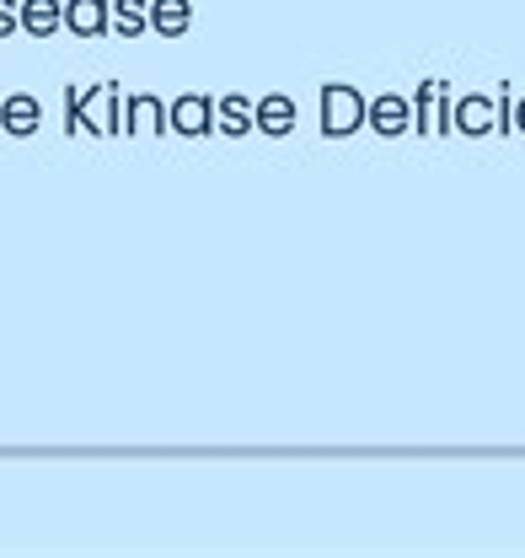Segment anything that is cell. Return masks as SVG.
Returning a JSON list of instances; mask_svg holds the SVG:
<instances>
[{
  "mask_svg": "<svg viewBox=\"0 0 525 558\" xmlns=\"http://www.w3.org/2000/svg\"><path fill=\"white\" fill-rule=\"evenodd\" d=\"M322 102H328V119H322V124H328V135H343V130H354V124H359V97H354V92L328 86V97H322Z\"/></svg>",
  "mask_w": 525,
  "mask_h": 558,
  "instance_id": "6da1fadb",
  "label": "cell"
},
{
  "mask_svg": "<svg viewBox=\"0 0 525 558\" xmlns=\"http://www.w3.org/2000/svg\"><path fill=\"white\" fill-rule=\"evenodd\" d=\"M102 16H108V0H75L70 5V27L75 33H102Z\"/></svg>",
  "mask_w": 525,
  "mask_h": 558,
  "instance_id": "7a4b0ae2",
  "label": "cell"
},
{
  "mask_svg": "<svg viewBox=\"0 0 525 558\" xmlns=\"http://www.w3.org/2000/svg\"><path fill=\"white\" fill-rule=\"evenodd\" d=\"M258 124L262 130H273V135H284V130L295 124V113H290V102H284V97H268V102L258 108Z\"/></svg>",
  "mask_w": 525,
  "mask_h": 558,
  "instance_id": "3957f363",
  "label": "cell"
},
{
  "mask_svg": "<svg viewBox=\"0 0 525 558\" xmlns=\"http://www.w3.org/2000/svg\"><path fill=\"white\" fill-rule=\"evenodd\" d=\"M156 27L178 38V33L188 27V0H161V5H156Z\"/></svg>",
  "mask_w": 525,
  "mask_h": 558,
  "instance_id": "277c9868",
  "label": "cell"
},
{
  "mask_svg": "<svg viewBox=\"0 0 525 558\" xmlns=\"http://www.w3.org/2000/svg\"><path fill=\"white\" fill-rule=\"evenodd\" d=\"M27 27L33 33H54L60 27V5L54 0H27Z\"/></svg>",
  "mask_w": 525,
  "mask_h": 558,
  "instance_id": "5b68a950",
  "label": "cell"
},
{
  "mask_svg": "<svg viewBox=\"0 0 525 558\" xmlns=\"http://www.w3.org/2000/svg\"><path fill=\"white\" fill-rule=\"evenodd\" d=\"M204 108H209L204 97H188V102H178V130H188V135H198V130L209 124V119H204Z\"/></svg>",
  "mask_w": 525,
  "mask_h": 558,
  "instance_id": "8992f818",
  "label": "cell"
},
{
  "mask_svg": "<svg viewBox=\"0 0 525 558\" xmlns=\"http://www.w3.org/2000/svg\"><path fill=\"white\" fill-rule=\"evenodd\" d=\"M33 124H38V113H33V97H11V130H22V135H27Z\"/></svg>",
  "mask_w": 525,
  "mask_h": 558,
  "instance_id": "52a82bcc",
  "label": "cell"
},
{
  "mask_svg": "<svg viewBox=\"0 0 525 558\" xmlns=\"http://www.w3.org/2000/svg\"><path fill=\"white\" fill-rule=\"evenodd\" d=\"M119 11H124V22H119L124 33H139V27H145V5H139V0H119Z\"/></svg>",
  "mask_w": 525,
  "mask_h": 558,
  "instance_id": "ba28073f",
  "label": "cell"
},
{
  "mask_svg": "<svg viewBox=\"0 0 525 558\" xmlns=\"http://www.w3.org/2000/svg\"><path fill=\"white\" fill-rule=\"evenodd\" d=\"M376 108H381V113H376V124L392 135L396 124H402V102H396V97H387V102H376Z\"/></svg>",
  "mask_w": 525,
  "mask_h": 558,
  "instance_id": "9c48e42d",
  "label": "cell"
},
{
  "mask_svg": "<svg viewBox=\"0 0 525 558\" xmlns=\"http://www.w3.org/2000/svg\"><path fill=\"white\" fill-rule=\"evenodd\" d=\"M242 108H247L242 97H231V102H225V130H247V113H242Z\"/></svg>",
  "mask_w": 525,
  "mask_h": 558,
  "instance_id": "30bf717a",
  "label": "cell"
}]
</instances>
